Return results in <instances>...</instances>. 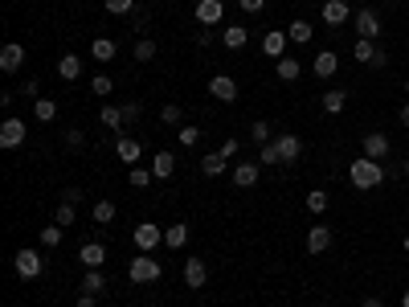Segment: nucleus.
<instances>
[{
    "label": "nucleus",
    "instance_id": "nucleus-1",
    "mask_svg": "<svg viewBox=\"0 0 409 307\" xmlns=\"http://www.w3.org/2000/svg\"><path fill=\"white\" fill-rule=\"evenodd\" d=\"M299 152H303V139L299 135H274L271 143H262V152H258V164H266V168H274V164H295L299 160Z\"/></svg>",
    "mask_w": 409,
    "mask_h": 307
},
{
    "label": "nucleus",
    "instance_id": "nucleus-2",
    "mask_svg": "<svg viewBox=\"0 0 409 307\" xmlns=\"http://www.w3.org/2000/svg\"><path fill=\"white\" fill-rule=\"evenodd\" d=\"M348 180H352V188H381L385 184V164H376V160H368V156H356L352 164H348Z\"/></svg>",
    "mask_w": 409,
    "mask_h": 307
},
{
    "label": "nucleus",
    "instance_id": "nucleus-3",
    "mask_svg": "<svg viewBox=\"0 0 409 307\" xmlns=\"http://www.w3.org/2000/svg\"><path fill=\"white\" fill-rule=\"evenodd\" d=\"M352 29H356V37H364V42H381V33H385L381 17L372 8H356L352 12Z\"/></svg>",
    "mask_w": 409,
    "mask_h": 307
},
{
    "label": "nucleus",
    "instance_id": "nucleus-4",
    "mask_svg": "<svg viewBox=\"0 0 409 307\" xmlns=\"http://www.w3.org/2000/svg\"><path fill=\"white\" fill-rule=\"evenodd\" d=\"M160 274H164V266L156 263L152 254H136L131 266H127V279L131 283H160Z\"/></svg>",
    "mask_w": 409,
    "mask_h": 307
},
{
    "label": "nucleus",
    "instance_id": "nucleus-5",
    "mask_svg": "<svg viewBox=\"0 0 409 307\" xmlns=\"http://www.w3.org/2000/svg\"><path fill=\"white\" fill-rule=\"evenodd\" d=\"M131 242H136V250L139 254H152L160 242H164V229L156 225V221H139L136 225V234H131Z\"/></svg>",
    "mask_w": 409,
    "mask_h": 307
},
{
    "label": "nucleus",
    "instance_id": "nucleus-6",
    "mask_svg": "<svg viewBox=\"0 0 409 307\" xmlns=\"http://www.w3.org/2000/svg\"><path fill=\"white\" fill-rule=\"evenodd\" d=\"M319 21H323L327 29H340V25H348V21H352V8H348V0H323V8H319Z\"/></svg>",
    "mask_w": 409,
    "mask_h": 307
},
{
    "label": "nucleus",
    "instance_id": "nucleus-7",
    "mask_svg": "<svg viewBox=\"0 0 409 307\" xmlns=\"http://www.w3.org/2000/svg\"><path fill=\"white\" fill-rule=\"evenodd\" d=\"M25 135H29V128H25V119H17V115H8L4 123H0V148H21L25 143Z\"/></svg>",
    "mask_w": 409,
    "mask_h": 307
},
{
    "label": "nucleus",
    "instance_id": "nucleus-8",
    "mask_svg": "<svg viewBox=\"0 0 409 307\" xmlns=\"http://www.w3.org/2000/svg\"><path fill=\"white\" fill-rule=\"evenodd\" d=\"M12 266H17V274H21L25 283H29V279H37V274L46 270V263H42V254H37V250H17Z\"/></svg>",
    "mask_w": 409,
    "mask_h": 307
},
{
    "label": "nucleus",
    "instance_id": "nucleus-9",
    "mask_svg": "<svg viewBox=\"0 0 409 307\" xmlns=\"http://www.w3.org/2000/svg\"><path fill=\"white\" fill-rule=\"evenodd\" d=\"M197 21H201L205 29L221 25V21H226V0H197Z\"/></svg>",
    "mask_w": 409,
    "mask_h": 307
},
{
    "label": "nucleus",
    "instance_id": "nucleus-10",
    "mask_svg": "<svg viewBox=\"0 0 409 307\" xmlns=\"http://www.w3.org/2000/svg\"><path fill=\"white\" fill-rule=\"evenodd\" d=\"M389 152H393V139H389L385 132H368V135H364V156H368V160H376V164H381Z\"/></svg>",
    "mask_w": 409,
    "mask_h": 307
},
{
    "label": "nucleus",
    "instance_id": "nucleus-11",
    "mask_svg": "<svg viewBox=\"0 0 409 307\" xmlns=\"http://www.w3.org/2000/svg\"><path fill=\"white\" fill-rule=\"evenodd\" d=\"M115 156H119L127 168H136L139 156H143V143H139V139H131V135H119V139H115Z\"/></svg>",
    "mask_w": 409,
    "mask_h": 307
},
{
    "label": "nucleus",
    "instance_id": "nucleus-12",
    "mask_svg": "<svg viewBox=\"0 0 409 307\" xmlns=\"http://www.w3.org/2000/svg\"><path fill=\"white\" fill-rule=\"evenodd\" d=\"M327 250H331V229L323 221H316L307 229V254H327Z\"/></svg>",
    "mask_w": 409,
    "mask_h": 307
},
{
    "label": "nucleus",
    "instance_id": "nucleus-13",
    "mask_svg": "<svg viewBox=\"0 0 409 307\" xmlns=\"http://www.w3.org/2000/svg\"><path fill=\"white\" fill-rule=\"evenodd\" d=\"M78 263L87 266V270H102V263H107V246H102V242H82Z\"/></svg>",
    "mask_w": 409,
    "mask_h": 307
},
{
    "label": "nucleus",
    "instance_id": "nucleus-14",
    "mask_svg": "<svg viewBox=\"0 0 409 307\" xmlns=\"http://www.w3.org/2000/svg\"><path fill=\"white\" fill-rule=\"evenodd\" d=\"M258 176H262V164H258V160H242V164L233 168V184H237V188H254Z\"/></svg>",
    "mask_w": 409,
    "mask_h": 307
},
{
    "label": "nucleus",
    "instance_id": "nucleus-15",
    "mask_svg": "<svg viewBox=\"0 0 409 307\" xmlns=\"http://www.w3.org/2000/svg\"><path fill=\"white\" fill-rule=\"evenodd\" d=\"M21 66H25V45L8 42L4 49H0V70H4V74H17Z\"/></svg>",
    "mask_w": 409,
    "mask_h": 307
},
{
    "label": "nucleus",
    "instance_id": "nucleus-16",
    "mask_svg": "<svg viewBox=\"0 0 409 307\" xmlns=\"http://www.w3.org/2000/svg\"><path fill=\"white\" fill-rule=\"evenodd\" d=\"M336 70H340V58L331 49H319V58H311V74L316 78H336Z\"/></svg>",
    "mask_w": 409,
    "mask_h": 307
},
{
    "label": "nucleus",
    "instance_id": "nucleus-17",
    "mask_svg": "<svg viewBox=\"0 0 409 307\" xmlns=\"http://www.w3.org/2000/svg\"><path fill=\"white\" fill-rule=\"evenodd\" d=\"M205 279H209V266L201 263V258H188V263H184V287H188V291H201Z\"/></svg>",
    "mask_w": 409,
    "mask_h": 307
},
{
    "label": "nucleus",
    "instance_id": "nucleus-18",
    "mask_svg": "<svg viewBox=\"0 0 409 307\" xmlns=\"http://www.w3.org/2000/svg\"><path fill=\"white\" fill-rule=\"evenodd\" d=\"M287 42H291V37H287V29H271V33L262 37V53L278 62V58H287Z\"/></svg>",
    "mask_w": 409,
    "mask_h": 307
},
{
    "label": "nucleus",
    "instance_id": "nucleus-19",
    "mask_svg": "<svg viewBox=\"0 0 409 307\" xmlns=\"http://www.w3.org/2000/svg\"><path fill=\"white\" fill-rule=\"evenodd\" d=\"M57 78L78 82V78H82V58H78V53H62V58H57Z\"/></svg>",
    "mask_w": 409,
    "mask_h": 307
},
{
    "label": "nucleus",
    "instance_id": "nucleus-20",
    "mask_svg": "<svg viewBox=\"0 0 409 307\" xmlns=\"http://www.w3.org/2000/svg\"><path fill=\"white\" fill-rule=\"evenodd\" d=\"M209 94L221 98V103H233V98H237V82H233L229 74H217V78H209Z\"/></svg>",
    "mask_w": 409,
    "mask_h": 307
},
{
    "label": "nucleus",
    "instance_id": "nucleus-21",
    "mask_svg": "<svg viewBox=\"0 0 409 307\" xmlns=\"http://www.w3.org/2000/svg\"><path fill=\"white\" fill-rule=\"evenodd\" d=\"M91 58L94 62H115V58H119V45L111 42V37H94L91 42Z\"/></svg>",
    "mask_w": 409,
    "mask_h": 307
},
{
    "label": "nucleus",
    "instance_id": "nucleus-22",
    "mask_svg": "<svg viewBox=\"0 0 409 307\" xmlns=\"http://www.w3.org/2000/svg\"><path fill=\"white\" fill-rule=\"evenodd\" d=\"M172 173H176V156H172V152H156V160H152V176H156V180H168Z\"/></svg>",
    "mask_w": 409,
    "mask_h": 307
},
{
    "label": "nucleus",
    "instance_id": "nucleus-23",
    "mask_svg": "<svg viewBox=\"0 0 409 307\" xmlns=\"http://www.w3.org/2000/svg\"><path fill=\"white\" fill-rule=\"evenodd\" d=\"M246 42H250V29H246V25H226V29H221V45H226V49H242Z\"/></svg>",
    "mask_w": 409,
    "mask_h": 307
},
{
    "label": "nucleus",
    "instance_id": "nucleus-24",
    "mask_svg": "<svg viewBox=\"0 0 409 307\" xmlns=\"http://www.w3.org/2000/svg\"><path fill=\"white\" fill-rule=\"evenodd\" d=\"M274 74H278L282 82H295V78L303 74V62H299V58H278V62H274Z\"/></svg>",
    "mask_w": 409,
    "mask_h": 307
},
{
    "label": "nucleus",
    "instance_id": "nucleus-25",
    "mask_svg": "<svg viewBox=\"0 0 409 307\" xmlns=\"http://www.w3.org/2000/svg\"><path fill=\"white\" fill-rule=\"evenodd\" d=\"M287 37L295 45H307L316 37V25H311V21H291V25H287Z\"/></svg>",
    "mask_w": 409,
    "mask_h": 307
},
{
    "label": "nucleus",
    "instance_id": "nucleus-26",
    "mask_svg": "<svg viewBox=\"0 0 409 307\" xmlns=\"http://www.w3.org/2000/svg\"><path fill=\"white\" fill-rule=\"evenodd\" d=\"M319 103H323V111H327V115H340V111L348 107V90H323V98H319Z\"/></svg>",
    "mask_w": 409,
    "mask_h": 307
},
{
    "label": "nucleus",
    "instance_id": "nucleus-27",
    "mask_svg": "<svg viewBox=\"0 0 409 307\" xmlns=\"http://www.w3.org/2000/svg\"><path fill=\"white\" fill-rule=\"evenodd\" d=\"M164 246H172V250L188 246V221H176V225H168V229H164Z\"/></svg>",
    "mask_w": 409,
    "mask_h": 307
},
{
    "label": "nucleus",
    "instance_id": "nucleus-28",
    "mask_svg": "<svg viewBox=\"0 0 409 307\" xmlns=\"http://www.w3.org/2000/svg\"><path fill=\"white\" fill-rule=\"evenodd\" d=\"M107 291V274L102 270H87L82 274V295H102Z\"/></svg>",
    "mask_w": 409,
    "mask_h": 307
},
{
    "label": "nucleus",
    "instance_id": "nucleus-29",
    "mask_svg": "<svg viewBox=\"0 0 409 307\" xmlns=\"http://www.w3.org/2000/svg\"><path fill=\"white\" fill-rule=\"evenodd\" d=\"M98 123H102L107 132H123V111H119V107H102V111H98Z\"/></svg>",
    "mask_w": 409,
    "mask_h": 307
},
{
    "label": "nucleus",
    "instance_id": "nucleus-30",
    "mask_svg": "<svg viewBox=\"0 0 409 307\" xmlns=\"http://www.w3.org/2000/svg\"><path fill=\"white\" fill-rule=\"evenodd\" d=\"M226 164H229V156H221V152H209V156L201 160V173H205V176H221V173H226Z\"/></svg>",
    "mask_w": 409,
    "mask_h": 307
},
{
    "label": "nucleus",
    "instance_id": "nucleus-31",
    "mask_svg": "<svg viewBox=\"0 0 409 307\" xmlns=\"http://www.w3.org/2000/svg\"><path fill=\"white\" fill-rule=\"evenodd\" d=\"M327 205H331V197H327V188H311V193H307V209H311V213H327Z\"/></svg>",
    "mask_w": 409,
    "mask_h": 307
},
{
    "label": "nucleus",
    "instance_id": "nucleus-32",
    "mask_svg": "<svg viewBox=\"0 0 409 307\" xmlns=\"http://www.w3.org/2000/svg\"><path fill=\"white\" fill-rule=\"evenodd\" d=\"M91 218H94V225H111L115 221V201H94Z\"/></svg>",
    "mask_w": 409,
    "mask_h": 307
},
{
    "label": "nucleus",
    "instance_id": "nucleus-33",
    "mask_svg": "<svg viewBox=\"0 0 409 307\" xmlns=\"http://www.w3.org/2000/svg\"><path fill=\"white\" fill-rule=\"evenodd\" d=\"M33 115H37V123L57 119V103H53V98H37V103H33Z\"/></svg>",
    "mask_w": 409,
    "mask_h": 307
},
{
    "label": "nucleus",
    "instance_id": "nucleus-34",
    "mask_svg": "<svg viewBox=\"0 0 409 307\" xmlns=\"http://www.w3.org/2000/svg\"><path fill=\"white\" fill-rule=\"evenodd\" d=\"M62 238H66V225H57V221L42 229V246H46V250H53V246H62Z\"/></svg>",
    "mask_w": 409,
    "mask_h": 307
},
{
    "label": "nucleus",
    "instance_id": "nucleus-35",
    "mask_svg": "<svg viewBox=\"0 0 409 307\" xmlns=\"http://www.w3.org/2000/svg\"><path fill=\"white\" fill-rule=\"evenodd\" d=\"M250 139H254L258 148H262V143H271V139H274V135H271V123H266V119H254V123H250Z\"/></svg>",
    "mask_w": 409,
    "mask_h": 307
},
{
    "label": "nucleus",
    "instance_id": "nucleus-36",
    "mask_svg": "<svg viewBox=\"0 0 409 307\" xmlns=\"http://www.w3.org/2000/svg\"><path fill=\"white\" fill-rule=\"evenodd\" d=\"M74 209H78V205L62 201V205H57V213H53V221H57V225H74V221H78V213H74Z\"/></svg>",
    "mask_w": 409,
    "mask_h": 307
},
{
    "label": "nucleus",
    "instance_id": "nucleus-37",
    "mask_svg": "<svg viewBox=\"0 0 409 307\" xmlns=\"http://www.w3.org/2000/svg\"><path fill=\"white\" fill-rule=\"evenodd\" d=\"M156 58V42L152 37H139L136 42V62H152Z\"/></svg>",
    "mask_w": 409,
    "mask_h": 307
},
{
    "label": "nucleus",
    "instance_id": "nucleus-38",
    "mask_svg": "<svg viewBox=\"0 0 409 307\" xmlns=\"http://www.w3.org/2000/svg\"><path fill=\"white\" fill-rule=\"evenodd\" d=\"M111 90H115V82H111L107 74H98V78H91V94H94V98H107Z\"/></svg>",
    "mask_w": 409,
    "mask_h": 307
},
{
    "label": "nucleus",
    "instance_id": "nucleus-39",
    "mask_svg": "<svg viewBox=\"0 0 409 307\" xmlns=\"http://www.w3.org/2000/svg\"><path fill=\"white\" fill-rule=\"evenodd\" d=\"M176 139H181V148H197V143H201V128H192V123H188V128L176 132Z\"/></svg>",
    "mask_w": 409,
    "mask_h": 307
},
{
    "label": "nucleus",
    "instance_id": "nucleus-40",
    "mask_svg": "<svg viewBox=\"0 0 409 307\" xmlns=\"http://www.w3.org/2000/svg\"><path fill=\"white\" fill-rule=\"evenodd\" d=\"M127 180H131V188H147V184H152V180H156V176H152V168H131V176H127Z\"/></svg>",
    "mask_w": 409,
    "mask_h": 307
},
{
    "label": "nucleus",
    "instance_id": "nucleus-41",
    "mask_svg": "<svg viewBox=\"0 0 409 307\" xmlns=\"http://www.w3.org/2000/svg\"><path fill=\"white\" fill-rule=\"evenodd\" d=\"M131 8H136V0H107V12L111 17H127Z\"/></svg>",
    "mask_w": 409,
    "mask_h": 307
},
{
    "label": "nucleus",
    "instance_id": "nucleus-42",
    "mask_svg": "<svg viewBox=\"0 0 409 307\" xmlns=\"http://www.w3.org/2000/svg\"><path fill=\"white\" fill-rule=\"evenodd\" d=\"M184 115H181V107H176V103H168V107H164V111H160V123H181Z\"/></svg>",
    "mask_w": 409,
    "mask_h": 307
},
{
    "label": "nucleus",
    "instance_id": "nucleus-43",
    "mask_svg": "<svg viewBox=\"0 0 409 307\" xmlns=\"http://www.w3.org/2000/svg\"><path fill=\"white\" fill-rule=\"evenodd\" d=\"M119 111H123V128H127V123H136V119H139V103H123Z\"/></svg>",
    "mask_w": 409,
    "mask_h": 307
},
{
    "label": "nucleus",
    "instance_id": "nucleus-44",
    "mask_svg": "<svg viewBox=\"0 0 409 307\" xmlns=\"http://www.w3.org/2000/svg\"><path fill=\"white\" fill-rule=\"evenodd\" d=\"M62 201H70V205H78V201H82V188H74V184H70V188H62Z\"/></svg>",
    "mask_w": 409,
    "mask_h": 307
},
{
    "label": "nucleus",
    "instance_id": "nucleus-45",
    "mask_svg": "<svg viewBox=\"0 0 409 307\" xmlns=\"http://www.w3.org/2000/svg\"><path fill=\"white\" fill-rule=\"evenodd\" d=\"M242 4V12H262L266 8V0H237Z\"/></svg>",
    "mask_w": 409,
    "mask_h": 307
},
{
    "label": "nucleus",
    "instance_id": "nucleus-46",
    "mask_svg": "<svg viewBox=\"0 0 409 307\" xmlns=\"http://www.w3.org/2000/svg\"><path fill=\"white\" fill-rule=\"evenodd\" d=\"M66 143H70V148H82V143H87V135H82V132H66Z\"/></svg>",
    "mask_w": 409,
    "mask_h": 307
},
{
    "label": "nucleus",
    "instance_id": "nucleus-47",
    "mask_svg": "<svg viewBox=\"0 0 409 307\" xmlns=\"http://www.w3.org/2000/svg\"><path fill=\"white\" fill-rule=\"evenodd\" d=\"M217 152H221V156H237V139H226V143H221Z\"/></svg>",
    "mask_w": 409,
    "mask_h": 307
},
{
    "label": "nucleus",
    "instance_id": "nucleus-48",
    "mask_svg": "<svg viewBox=\"0 0 409 307\" xmlns=\"http://www.w3.org/2000/svg\"><path fill=\"white\" fill-rule=\"evenodd\" d=\"M78 307H98V295H78Z\"/></svg>",
    "mask_w": 409,
    "mask_h": 307
},
{
    "label": "nucleus",
    "instance_id": "nucleus-49",
    "mask_svg": "<svg viewBox=\"0 0 409 307\" xmlns=\"http://www.w3.org/2000/svg\"><path fill=\"white\" fill-rule=\"evenodd\" d=\"M361 307H385V304H381L376 295H364V299H361Z\"/></svg>",
    "mask_w": 409,
    "mask_h": 307
},
{
    "label": "nucleus",
    "instance_id": "nucleus-50",
    "mask_svg": "<svg viewBox=\"0 0 409 307\" xmlns=\"http://www.w3.org/2000/svg\"><path fill=\"white\" fill-rule=\"evenodd\" d=\"M397 119H401V128H406V132H409V103H406V107H401V115H397Z\"/></svg>",
    "mask_w": 409,
    "mask_h": 307
},
{
    "label": "nucleus",
    "instance_id": "nucleus-51",
    "mask_svg": "<svg viewBox=\"0 0 409 307\" xmlns=\"http://www.w3.org/2000/svg\"><path fill=\"white\" fill-rule=\"evenodd\" d=\"M401 173H406V176H409V156H406V160H401Z\"/></svg>",
    "mask_w": 409,
    "mask_h": 307
},
{
    "label": "nucleus",
    "instance_id": "nucleus-52",
    "mask_svg": "<svg viewBox=\"0 0 409 307\" xmlns=\"http://www.w3.org/2000/svg\"><path fill=\"white\" fill-rule=\"evenodd\" d=\"M401 307H409V291H406V295H401Z\"/></svg>",
    "mask_w": 409,
    "mask_h": 307
},
{
    "label": "nucleus",
    "instance_id": "nucleus-53",
    "mask_svg": "<svg viewBox=\"0 0 409 307\" xmlns=\"http://www.w3.org/2000/svg\"><path fill=\"white\" fill-rule=\"evenodd\" d=\"M401 246H406V250H409V238H406V242H401Z\"/></svg>",
    "mask_w": 409,
    "mask_h": 307
},
{
    "label": "nucleus",
    "instance_id": "nucleus-54",
    "mask_svg": "<svg viewBox=\"0 0 409 307\" xmlns=\"http://www.w3.org/2000/svg\"><path fill=\"white\" fill-rule=\"evenodd\" d=\"M406 94H409V78H406Z\"/></svg>",
    "mask_w": 409,
    "mask_h": 307
},
{
    "label": "nucleus",
    "instance_id": "nucleus-55",
    "mask_svg": "<svg viewBox=\"0 0 409 307\" xmlns=\"http://www.w3.org/2000/svg\"><path fill=\"white\" fill-rule=\"evenodd\" d=\"M319 307H327V304H319Z\"/></svg>",
    "mask_w": 409,
    "mask_h": 307
},
{
    "label": "nucleus",
    "instance_id": "nucleus-56",
    "mask_svg": "<svg viewBox=\"0 0 409 307\" xmlns=\"http://www.w3.org/2000/svg\"><path fill=\"white\" fill-rule=\"evenodd\" d=\"M406 209H409V205H406Z\"/></svg>",
    "mask_w": 409,
    "mask_h": 307
}]
</instances>
